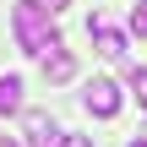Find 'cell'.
<instances>
[{
	"label": "cell",
	"mask_w": 147,
	"mask_h": 147,
	"mask_svg": "<svg viewBox=\"0 0 147 147\" xmlns=\"http://www.w3.org/2000/svg\"><path fill=\"white\" fill-rule=\"evenodd\" d=\"M71 71H76V60L65 55V44H55V49L44 55V76H49V82H71Z\"/></svg>",
	"instance_id": "5"
},
{
	"label": "cell",
	"mask_w": 147,
	"mask_h": 147,
	"mask_svg": "<svg viewBox=\"0 0 147 147\" xmlns=\"http://www.w3.org/2000/svg\"><path fill=\"white\" fill-rule=\"evenodd\" d=\"M131 147H147V142H131Z\"/></svg>",
	"instance_id": "12"
},
{
	"label": "cell",
	"mask_w": 147,
	"mask_h": 147,
	"mask_svg": "<svg viewBox=\"0 0 147 147\" xmlns=\"http://www.w3.org/2000/svg\"><path fill=\"white\" fill-rule=\"evenodd\" d=\"M82 104H87V109H93L98 120H115V115H120V87H115L109 76H98V82H87Z\"/></svg>",
	"instance_id": "2"
},
{
	"label": "cell",
	"mask_w": 147,
	"mask_h": 147,
	"mask_svg": "<svg viewBox=\"0 0 147 147\" xmlns=\"http://www.w3.org/2000/svg\"><path fill=\"white\" fill-rule=\"evenodd\" d=\"M87 33H93V44H98V55H109V60H120V55H125V33H115V27H104L98 16L87 22Z\"/></svg>",
	"instance_id": "4"
},
{
	"label": "cell",
	"mask_w": 147,
	"mask_h": 147,
	"mask_svg": "<svg viewBox=\"0 0 147 147\" xmlns=\"http://www.w3.org/2000/svg\"><path fill=\"white\" fill-rule=\"evenodd\" d=\"M11 33H16L22 55H38V60L60 44V33H55V11H49L44 0H16V11H11Z\"/></svg>",
	"instance_id": "1"
},
{
	"label": "cell",
	"mask_w": 147,
	"mask_h": 147,
	"mask_svg": "<svg viewBox=\"0 0 147 147\" xmlns=\"http://www.w3.org/2000/svg\"><path fill=\"white\" fill-rule=\"evenodd\" d=\"M27 147H65V136L49 115H27Z\"/></svg>",
	"instance_id": "3"
},
{
	"label": "cell",
	"mask_w": 147,
	"mask_h": 147,
	"mask_svg": "<svg viewBox=\"0 0 147 147\" xmlns=\"http://www.w3.org/2000/svg\"><path fill=\"white\" fill-rule=\"evenodd\" d=\"M65 147H93V136H65Z\"/></svg>",
	"instance_id": "9"
},
{
	"label": "cell",
	"mask_w": 147,
	"mask_h": 147,
	"mask_svg": "<svg viewBox=\"0 0 147 147\" xmlns=\"http://www.w3.org/2000/svg\"><path fill=\"white\" fill-rule=\"evenodd\" d=\"M125 82H131V93H136V104L147 109V65H131V71H125Z\"/></svg>",
	"instance_id": "7"
},
{
	"label": "cell",
	"mask_w": 147,
	"mask_h": 147,
	"mask_svg": "<svg viewBox=\"0 0 147 147\" xmlns=\"http://www.w3.org/2000/svg\"><path fill=\"white\" fill-rule=\"evenodd\" d=\"M0 147H16V142H11V136H0Z\"/></svg>",
	"instance_id": "11"
},
{
	"label": "cell",
	"mask_w": 147,
	"mask_h": 147,
	"mask_svg": "<svg viewBox=\"0 0 147 147\" xmlns=\"http://www.w3.org/2000/svg\"><path fill=\"white\" fill-rule=\"evenodd\" d=\"M16 109H22V76H5L0 71V120L16 115Z\"/></svg>",
	"instance_id": "6"
},
{
	"label": "cell",
	"mask_w": 147,
	"mask_h": 147,
	"mask_svg": "<svg viewBox=\"0 0 147 147\" xmlns=\"http://www.w3.org/2000/svg\"><path fill=\"white\" fill-rule=\"evenodd\" d=\"M44 5H49V11H65V5H71V0H44Z\"/></svg>",
	"instance_id": "10"
},
{
	"label": "cell",
	"mask_w": 147,
	"mask_h": 147,
	"mask_svg": "<svg viewBox=\"0 0 147 147\" xmlns=\"http://www.w3.org/2000/svg\"><path fill=\"white\" fill-rule=\"evenodd\" d=\"M131 33H136V38H147V0H136V5H131Z\"/></svg>",
	"instance_id": "8"
}]
</instances>
